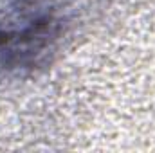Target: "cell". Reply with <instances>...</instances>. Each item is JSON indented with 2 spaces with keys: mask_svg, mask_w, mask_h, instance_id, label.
<instances>
[{
  "mask_svg": "<svg viewBox=\"0 0 155 153\" xmlns=\"http://www.w3.org/2000/svg\"><path fill=\"white\" fill-rule=\"evenodd\" d=\"M0 22V67L7 70L31 69L45 58L58 38L60 24L49 7L20 0Z\"/></svg>",
  "mask_w": 155,
  "mask_h": 153,
  "instance_id": "6da1fadb",
  "label": "cell"
}]
</instances>
